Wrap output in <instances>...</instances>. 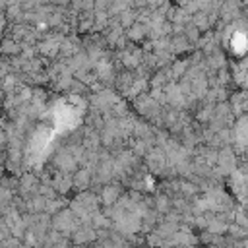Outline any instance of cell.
Listing matches in <instances>:
<instances>
[{
  "mask_svg": "<svg viewBox=\"0 0 248 248\" xmlns=\"http://www.w3.org/2000/svg\"><path fill=\"white\" fill-rule=\"evenodd\" d=\"M0 52H4V54H16V52H19V45L14 39H6L2 43V46H0Z\"/></svg>",
  "mask_w": 248,
  "mask_h": 248,
  "instance_id": "2",
  "label": "cell"
},
{
  "mask_svg": "<svg viewBox=\"0 0 248 248\" xmlns=\"http://www.w3.org/2000/svg\"><path fill=\"white\" fill-rule=\"evenodd\" d=\"M87 182H89V172H87V170H79L78 176H76V184H78L79 188H85Z\"/></svg>",
  "mask_w": 248,
  "mask_h": 248,
  "instance_id": "5",
  "label": "cell"
},
{
  "mask_svg": "<svg viewBox=\"0 0 248 248\" xmlns=\"http://www.w3.org/2000/svg\"><path fill=\"white\" fill-rule=\"evenodd\" d=\"M0 176H2V169H0Z\"/></svg>",
  "mask_w": 248,
  "mask_h": 248,
  "instance_id": "6",
  "label": "cell"
},
{
  "mask_svg": "<svg viewBox=\"0 0 248 248\" xmlns=\"http://www.w3.org/2000/svg\"><path fill=\"white\" fill-rule=\"evenodd\" d=\"M118 188H114V186H107L105 190H103V194H101V198H103V202L107 203V205H112L114 202H116V198H118Z\"/></svg>",
  "mask_w": 248,
  "mask_h": 248,
  "instance_id": "1",
  "label": "cell"
},
{
  "mask_svg": "<svg viewBox=\"0 0 248 248\" xmlns=\"http://www.w3.org/2000/svg\"><path fill=\"white\" fill-rule=\"evenodd\" d=\"M95 236V232L91 229H78L76 234H74V240L76 242H85V240H91Z\"/></svg>",
  "mask_w": 248,
  "mask_h": 248,
  "instance_id": "3",
  "label": "cell"
},
{
  "mask_svg": "<svg viewBox=\"0 0 248 248\" xmlns=\"http://www.w3.org/2000/svg\"><path fill=\"white\" fill-rule=\"evenodd\" d=\"M54 184H56L54 188H56L58 192H66V190L70 188V178H68V176H64V178H62V176H58Z\"/></svg>",
  "mask_w": 248,
  "mask_h": 248,
  "instance_id": "4",
  "label": "cell"
}]
</instances>
